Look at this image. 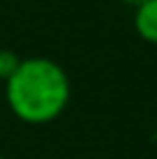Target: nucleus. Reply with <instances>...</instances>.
<instances>
[{
    "label": "nucleus",
    "instance_id": "f257e3e1",
    "mask_svg": "<svg viewBox=\"0 0 157 159\" xmlns=\"http://www.w3.org/2000/svg\"><path fill=\"white\" fill-rule=\"evenodd\" d=\"M72 97L67 72L48 58H21L16 72L5 81L9 111L25 125H46L65 113Z\"/></svg>",
    "mask_w": 157,
    "mask_h": 159
},
{
    "label": "nucleus",
    "instance_id": "f03ea898",
    "mask_svg": "<svg viewBox=\"0 0 157 159\" xmlns=\"http://www.w3.org/2000/svg\"><path fill=\"white\" fill-rule=\"evenodd\" d=\"M134 30L148 44H157V0H145L134 7Z\"/></svg>",
    "mask_w": 157,
    "mask_h": 159
},
{
    "label": "nucleus",
    "instance_id": "7ed1b4c3",
    "mask_svg": "<svg viewBox=\"0 0 157 159\" xmlns=\"http://www.w3.org/2000/svg\"><path fill=\"white\" fill-rule=\"evenodd\" d=\"M19 62H21V58L16 56L14 51H9V48H0V81H7L9 76L16 72Z\"/></svg>",
    "mask_w": 157,
    "mask_h": 159
},
{
    "label": "nucleus",
    "instance_id": "20e7f679",
    "mask_svg": "<svg viewBox=\"0 0 157 159\" xmlns=\"http://www.w3.org/2000/svg\"><path fill=\"white\" fill-rule=\"evenodd\" d=\"M120 2H125V5H132V7H139V5H143L145 0H120Z\"/></svg>",
    "mask_w": 157,
    "mask_h": 159
},
{
    "label": "nucleus",
    "instance_id": "39448f33",
    "mask_svg": "<svg viewBox=\"0 0 157 159\" xmlns=\"http://www.w3.org/2000/svg\"><path fill=\"white\" fill-rule=\"evenodd\" d=\"M0 159H7V157H5V155H0Z\"/></svg>",
    "mask_w": 157,
    "mask_h": 159
}]
</instances>
